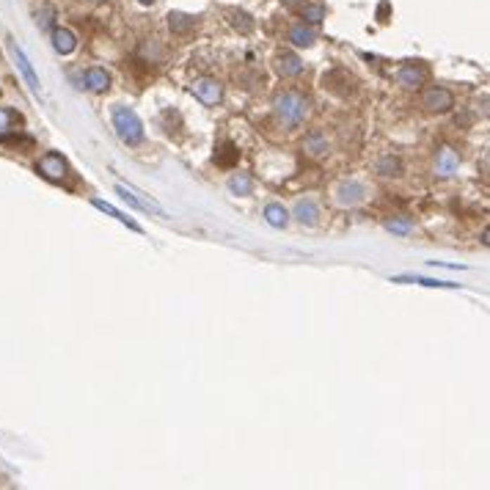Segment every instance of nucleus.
<instances>
[{
    "label": "nucleus",
    "mask_w": 490,
    "mask_h": 490,
    "mask_svg": "<svg viewBox=\"0 0 490 490\" xmlns=\"http://www.w3.org/2000/svg\"><path fill=\"white\" fill-rule=\"evenodd\" d=\"M273 108H276V116L281 119L284 127H297L309 116V99L303 97V94H297V91L278 94L276 102H273Z\"/></svg>",
    "instance_id": "obj_1"
},
{
    "label": "nucleus",
    "mask_w": 490,
    "mask_h": 490,
    "mask_svg": "<svg viewBox=\"0 0 490 490\" xmlns=\"http://www.w3.org/2000/svg\"><path fill=\"white\" fill-rule=\"evenodd\" d=\"M110 119H113V127H116L119 138H122L124 143H141V141H143V124H141V119L135 116V110L124 108V105H113Z\"/></svg>",
    "instance_id": "obj_2"
},
{
    "label": "nucleus",
    "mask_w": 490,
    "mask_h": 490,
    "mask_svg": "<svg viewBox=\"0 0 490 490\" xmlns=\"http://www.w3.org/2000/svg\"><path fill=\"white\" fill-rule=\"evenodd\" d=\"M36 171H39L44 179H50V182H64L66 174H69V163H66L61 155L50 152V155H44V157L36 163Z\"/></svg>",
    "instance_id": "obj_3"
},
{
    "label": "nucleus",
    "mask_w": 490,
    "mask_h": 490,
    "mask_svg": "<svg viewBox=\"0 0 490 490\" xmlns=\"http://www.w3.org/2000/svg\"><path fill=\"white\" fill-rule=\"evenodd\" d=\"M191 91H193V97H196L198 102H204V105H215V102L224 99V86H221L215 77H198V80H193Z\"/></svg>",
    "instance_id": "obj_4"
},
{
    "label": "nucleus",
    "mask_w": 490,
    "mask_h": 490,
    "mask_svg": "<svg viewBox=\"0 0 490 490\" xmlns=\"http://www.w3.org/2000/svg\"><path fill=\"white\" fill-rule=\"evenodd\" d=\"M452 105H455V97L446 89L435 86V89H427L422 94V108L430 110V113H446V110H452Z\"/></svg>",
    "instance_id": "obj_5"
},
{
    "label": "nucleus",
    "mask_w": 490,
    "mask_h": 490,
    "mask_svg": "<svg viewBox=\"0 0 490 490\" xmlns=\"http://www.w3.org/2000/svg\"><path fill=\"white\" fill-rule=\"evenodd\" d=\"M396 80H399V86H405V89H422L427 83V66L422 64H405L399 72H396Z\"/></svg>",
    "instance_id": "obj_6"
},
{
    "label": "nucleus",
    "mask_w": 490,
    "mask_h": 490,
    "mask_svg": "<svg viewBox=\"0 0 490 490\" xmlns=\"http://www.w3.org/2000/svg\"><path fill=\"white\" fill-rule=\"evenodd\" d=\"M8 50H11V56H14V61L20 66V72H22V77L28 80V86H31L33 94H39V77H36V72H33L31 61H28V56L20 50V44L17 41H8Z\"/></svg>",
    "instance_id": "obj_7"
},
{
    "label": "nucleus",
    "mask_w": 490,
    "mask_h": 490,
    "mask_svg": "<svg viewBox=\"0 0 490 490\" xmlns=\"http://www.w3.org/2000/svg\"><path fill=\"white\" fill-rule=\"evenodd\" d=\"M458 165H460L458 152L449 149V146H444V149L435 155V174H438V176H452V174H458Z\"/></svg>",
    "instance_id": "obj_8"
},
{
    "label": "nucleus",
    "mask_w": 490,
    "mask_h": 490,
    "mask_svg": "<svg viewBox=\"0 0 490 490\" xmlns=\"http://www.w3.org/2000/svg\"><path fill=\"white\" fill-rule=\"evenodd\" d=\"M363 193H366V191H363L361 182H353V179H350V182H342V185L336 188V204H339V207L359 204L361 198H363Z\"/></svg>",
    "instance_id": "obj_9"
},
{
    "label": "nucleus",
    "mask_w": 490,
    "mask_h": 490,
    "mask_svg": "<svg viewBox=\"0 0 490 490\" xmlns=\"http://www.w3.org/2000/svg\"><path fill=\"white\" fill-rule=\"evenodd\" d=\"M116 193L124 198L127 204L132 207H138V209H143V212H155V215H163V209L155 204V201H149V198H141V193H135L132 188H124V185H116Z\"/></svg>",
    "instance_id": "obj_10"
},
{
    "label": "nucleus",
    "mask_w": 490,
    "mask_h": 490,
    "mask_svg": "<svg viewBox=\"0 0 490 490\" xmlns=\"http://www.w3.org/2000/svg\"><path fill=\"white\" fill-rule=\"evenodd\" d=\"M276 69H278L281 77H295V75L303 72V61H300L295 53H281V56L276 58Z\"/></svg>",
    "instance_id": "obj_11"
},
{
    "label": "nucleus",
    "mask_w": 490,
    "mask_h": 490,
    "mask_svg": "<svg viewBox=\"0 0 490 490\" xmlns=\"http://www.w3.org/2000/svg\"><path fill=\"white\" fill-rule=\"evenodd\" d=\"M83 83H86V89H89V91H97V94H102V91H108V89H110V75H108L105 69H89V72H86V77H83Z\"/></svg>",
    "instance_id": "obj_12"
},
{
    "label": "nucleus",
    "mask_w": 490,
    "mask_h": 490,
    "mask_svg": "<svg viewBox=\"0 0 490 490\" xmlns=\"http://www.w3.org/2000/svg\"><path fill=\"white\" fill-rule=\"evenodd\" d=\"M295 218H297L300 224H306V226H314L317 218H320V209H317L314 201L303 198V201H297V207H295Z\"/></svg>",
    "instance_id": "obj_13"
},
{
    "label": "nucleus",
    "mask_w": 490,
    "mask_h": 490,
    "mask_svg": "<svg viewBox=\"0 0 490 490\" xmlns=\"http://www.w3.org/2000/svg\"><path fill=\"white\" fill-rule=\"evenodd\" d=\"M229 191L234 196H251V191H254V176H251V174H243V171L231 174Z\"/></svg>",
    "instance_id": "obj_14"
},
{
    "label": "nucleus",
    "mask_w": 490,
    "mask_h": 490,
    "mask_svg": "<svg viewBox=\"0 0 490 490\" xmlns=\"http://www.w3.org/2000/svg\"><path fill=\"white\" fill-rule=\"evenodd\" d=\"M53 47H56L61 56H69V53L77 47V39H75V33L66 31V28H56V31H53Z\"/></svg>",
    "instance_id": "obj_15"
},
{
    "label": "nucleus",
    "mask_w": 490,
    "mask_h": 490,
    "mask_svg": "<svg viewBox=\"0 0 490 490\" xmlns=\"http://www.w3.org/2000/svg\"><path fill=\"white\" fill-rule=\"evenodd\" d=\"M303 149L311 155V157H325L328 155V141L323 132H309L306 141H303Z\"/></svg>",
    "instance_id": "obj_16"
},
{
    "label": "nucleus",
    "mask_w": 490,
    "mask_h": 490,
    "mask_svg": "<svg viewBox=\"0 0 490 490\" xmlns=\"http://www.w3.org/2000/svg\"><path fill=\"white\" fill-rule=\"evenodd\" d=\"M91 204H94V207H97V209H102V212H108V215H110V218H116V221H119V224H124V226H127V229H132V231H141V226H138V224H135V221H130V218H127V215H124V212H119V209H116V207H113V204H108V201H102V198H91Z\"/></svg>",
    "instance_id": "obj_17"
},
{
    "label": "nucleus",
    "mask_w": 490,
    "mask_h": 490,
    "mask_svg": "<svg viewBox=\"0 0 490 490\" xmlns=\"http://www.w3.org/2000/svg\"><path fill=\"white\" fill-rule=\"evenodd\" d=\"M264 221H267L270 226H276V229H284V226L290 224V215H287V209H284L281 204H267V207H264Z\"/></svg>",
    "instance_id": "obj_18"
},
{
    "label": "nucleus",
    "mask_w": 490,
    "mask_h": 490,
    "mask_svg": "<svg viewBox=\"0 0 490 490\" xmlns=\"http://www.w3.org/2000/svg\"><path fill=\"white\" fill-rule=\"evenodd\" d=\"M168 28L174 33H188L196 28V17L191 14H179V11H171L168 14Z\"/></svg>",
    "instance_id": "obj_19"
},
{
    "label": "nucleus",
    "mask_w": 490,
    "mask_h": 490,
    "mask_svg": "<svg viewBox=\"0 0 490 490\" xmlns=\"http://www.w3.org/2000/svg\"><path fill=\"white\" fill-rule=\"evenodd\" d=\"M314 39H317V33L314 28H309V25H295L292 31H290V41H292L295 47H311L314 44Z\"/></svg>",
    "instance_id": "obj_20"
},
{
    "label": "nucleus",
    "mask_w": 490,
    "mask_h": 490,
    "mask_svg": "<svg viewBox=\"0 0 490 490\" xmlns=\"http://www.w3.org/2000/svg\"><path fill=\"white\" fill-rule=\"evenodd\" d=\"M399 168H402V165H399V160H396V157H392V155H389V157H380V160H378V165H375V171H378L380 176H399Z\"/></svg>",
    "instance_id": "obj_21"
},
{
    "label": "nucleus",
    "mask_w": 490,
    "mask_h": 490,
    "mask_svg": "<svg viewBox=\"0 0 490 490\" xmlns=\"http://www.w3.org/2000/svg\"><path fill=\"white\" fill-rule=\"evenodd\" d=\"M386 229L394 231V234H408L413 229V221L411 218H392V221H386Z\"/></svg>",
    "instance_id": "obj_22"
},
{
    "label": "nucleus",
    "mask_w": 490,
    "mask_h": 490,
    "mask_svg": "<svg viewBox=\"0 0 490 490\" xmlns=\"http://www.w3.org/2000/svg\"><path fill=\"white\" fill-rule=\"evenodd\" d=\"M231 25H234V28H240L243 33L254 31L251 17H248V14H243V11H231Z\"/></svg>",
    "instance_id": "obj_23"
},
{
    "label": "nucleus",
    "mask_w": 490,
    "mask_h": 490,
    "mask_svg": "<svg viewBox=\"0 0 490 490\" xmlns=\"http://www.w3.org/2000/svg\"><path fill=\"white\" fill-rule=\"evenodd\" d=\"M323 17H325V8H323V6H306L300 20H306V22H311V25H317Z\"/></svg>",
    "instance_id": "obj_24"
},
{
    "label": "nucleus",
    "mask_w": 490,
    "mask_h": 490,
    "mask_svg": "<svg viewBox=\"0 0 490 490\" xmlns=\"http://www.w3.org/2000/svg\"><path fill=\"white\" fill-rule=\"evenodd\" d=\"M53 17H56V8L53 6H41V11H36V25L39 28H50Z\"/></svg>",
    "instance_id": "obj_25"
},
{
    "label": "nucleus",
    "mask_w": 490,
    "mask_h": 490,
    "mask_svg": "<svg viewBox=\"0 0 490 490\" xmlns=\"http://www.w3.org/2000/svg\"><path fill=\"white\" fill-rule=\"evenodd\" d=\"M17 122H20V119H17V113H14V110H8V108H0V132L11 130V127H14Z\"/></svg>",
    "instance_id": "obj_26"
},
{
    "label": "nucleus",
    "mask_w": 490,
    "mask_h": 490,
    "mask_svg": "<svg viewBox=\"0 0 490 490\" xmlns=\"http://www.w3.org/2000/svg\"><path fill=\"white\" fill-rule=\"evenodd\" d=\"M237 157H240V152H237V149H234L231 143H226V146H224V155H215V163H218V165H229V163H234Z\"/></svg>",
    "instance_id": "obj_27"
},
{
    "label": "nucleus",
    "mask_w": 490,
    "mask_h": 490,
    "mask_svg": "<svg viewBox=\"0 0 490 490\" xmlns=\"http://www.w3.org/2000/svg\"><path fill=\"white\" fill-rule=\"evenodd\" d=\"M281 3H287V6H297L300 0H281Z\"/></svg>",
    "instance_id": "obj_28"
},
{
    "label": "nucleus",
    "mask_w": 490,
    "mask_h": 490,
    "mask_svg": "<svg viewBox=\"0 0 490 490\" xmlns=\"http://www.w3.org/2000/svg\"><path fill=\"white\" fill-rule=\"evenodd\" d=\"M138 3H141V6H152L155 0H138Z\"/></svg>",
    "instance_id": "obj_29"
}]
</instances>
